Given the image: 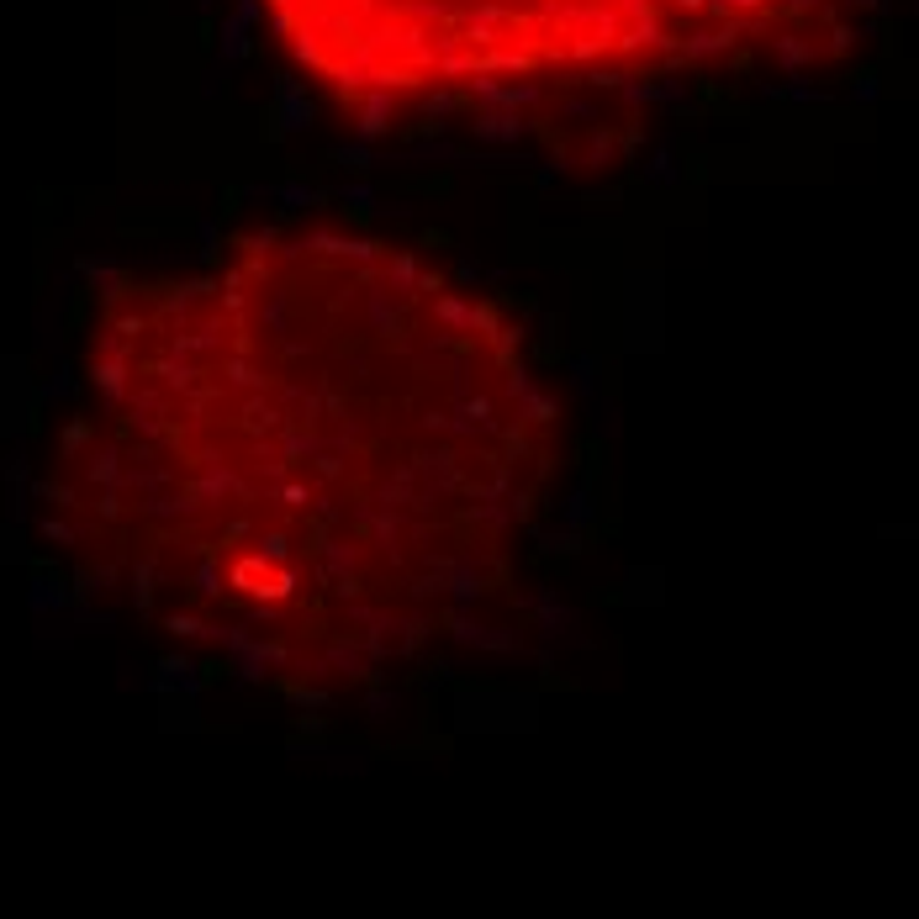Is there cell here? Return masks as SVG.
Masks as SVG:
<instances>
[{
  "label": "cell",
  "instance_id": "obj_1",
  "mask_svg": "<svg viewBox=\"0 0 919 919\" xmlns=\"http://www.w3.org/2000/svg\"><path fill=\"white\" fill-rule=\"evenodd\" d=\"M518 328L375 233L286 222L111 291L74 513L175 634L402 645L492 592L555 481Z\"/></svg>",
  "mask_w": 919,
  "mask_h": 919
},
{
  "label": "cell",
  "instance_id": "obj_2",
  "mask_svg": "<svg viewBox=\"0 0 919 919\" xmlns=\"http://www.w3.org/2000/svg\"><path fill=\"white\" fill-rule=\"evenodd\" d=\"M259 11L286 59L354 117L666 80L766 59L819 27V0H259Z\"/></svg>",
  "mask_w": 919,
  "mask_h": 919
}]
</instances>
